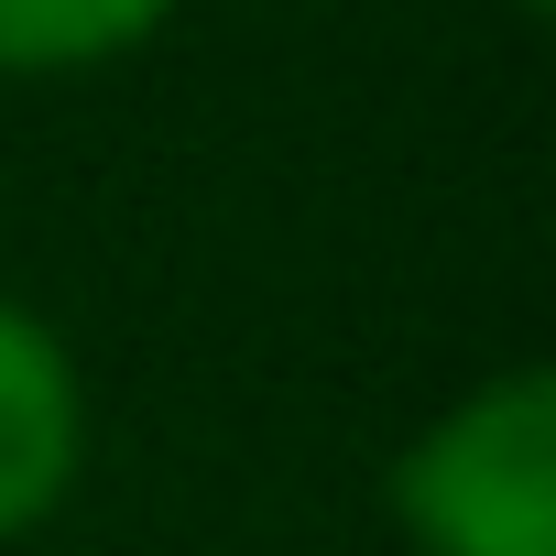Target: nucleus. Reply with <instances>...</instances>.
<instances>
[{"instance_id": "nucleus-1", "label": "nucleus", "mask_w": 556, "mask_h": 556, "mask_svg": "<svg viewBox=\"0 0 556 556\" xmlns=\"http://www.w3.org/2000/svg\"><path fill=\"white\" fill-rule=\"evenodd\" d=\"M415 556H556V371L502 361L458 382L382 469Z\"/></svg>"}, {"instance_id": "nucleus-3", "label": "nucleus", "mask_w": 556, "mask_h": 556, "mask_svg": "<svg viewBox=\"0 0 556 556\" xmlns=\"http://www.w3.org/2000/svg\"><path fill=\"white\" fill-rule=\"evenodd\" d=\"M175 0H0V77H88L142 55Z\"/></svg>"}, {"instance_id": "nucleus-2", "label": "nucleus", "mask_w": 556, "mask_h": 556, "mask_svg": "<svg viewBox=\"0 0 556 556\" xmlns=\"http://www.w3.org/2000/svg\"><path fill=\"white\" fill-rule=\"evenodd\" d=\"M88 480V371L77 350L0 295V545L45 534Z\"/></svg>"}, {"instance_id": "nucleus-4", "label": "nucleus", "mask_w": 556, "mask_h": 556, "mask_svg": "<svg viewBox=\"0 0 556 556\" xmlns=\"http://www.w3.org/2000/svg\"><path fill=\"white\" fill-rule=\"evenodd\" d=\"M513 12H523V23H545V12H556V0H513Z\"/></svg>"}]
</instances>
